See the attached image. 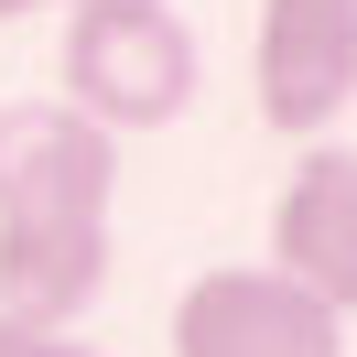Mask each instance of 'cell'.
<instances>
[{
    "mask_svg": "<svg viewBox=\"0 0 357 357\" xmlns=\"http://www.w3.org/2000/svg\"><path fill=\"white\" fill-rule=\"evenodd\" d=\"M109 195L119 141L66 98L0 109V314L76 325L109 292Z\"/></svg>",
    "mask_w": 357,
    "mask_h": 357,
    "instance_id": "obj_1",
    "label": "cell"
},
{
    "mask_svg": "<svg viewBox=\"0 0 357 357\" xmlns=\"http://www.w3.org/2000/svg\"><path fill=\"white\" fill-rule=\"evenodd\" d=\"M195 98V33L174 0H76L66 11V109L98 130H162Z\"/></svg>",
    "mask_w": 357,
    "mask_h": 357,
    "instance_id": "obj_2",
    "label": "cell"
},
{
    "mask_svg": "<svg viewBox=\"0 0 357 357\" xmlns=\"http://www.w3.org/2000/svg\"><path fill=\"white\" fill-rule=\"evenodd\" d=\"M249 109L282 141H325L357 109V0H260V22H249Z\"/></svg>",
    "mask_w": 357,
    "mask_h": 357,
    "instance_id": "obj_3",
    "label": "cell"
},
{
    "mask_svg": "<svg viewBox=\"0 0 357 357\" xmlns=\"http://www.w3.org/2000/svg\"><path fill=\"white\" fill-rule=\"evenodd\" d=\"M174 357H347V314H325L271 260L195 271L174 303Z\"/></svg>",
    "mask_w": 357,
    "mask_h": 357,
    "instance_id": "obj_4",
    "label": "cell"
},
{
    "mask_svg": "<svg viewBox=\"0 0 357 357\" xmlns=\"http://www.w3.org/2000/svg\"><path fill=\"white\" fill-rule=\"evenodd\" d=\"M271 271L303 282L325 314H357V152L303 141V162L271 195Z\"/></svg>",
    "mask_w": 357,
    "mask_h": 357,
    "instance_id": "obj_5",
    "label": "cell"
},
{
    "mask_svg": "<svg viewBox=\"0 0 357 357\" xmlns=\"http://www.w3.org/2000/svg\"><path fill=\"white\" fill-rule=\"evenodd\" d=\"M0 357H98V347H76L66 325H22V314H0Z\"/></svg>",
    "mask_w": 357,
    "mask_h": 357,
    "instance_id": "obj_6",
    "label": "cell"
},
{
    "mask_svg": "<svg viewBox=\"0 0 357 357\" xmlns=\"http://www.w3.org/2000/svg\"><path fill=\"white\" fill-rule=\"evenodd\" d=\"M22 11H44V0H0V22H22Z\"/></svg>",
    "mask_w": 357,
    "mask_h": 357,
    "instance_id": "obj_7",
    "label": "cell"
}]
</instances>
